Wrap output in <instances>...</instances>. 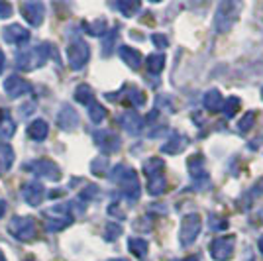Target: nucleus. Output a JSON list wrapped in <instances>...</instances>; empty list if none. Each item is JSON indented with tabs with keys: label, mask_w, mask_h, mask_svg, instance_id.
Segmentation results:
<instances>
[{
	"label": "nucleus",
	"mask_w": 263,
	"mask_h": 261,
	"mask_svg": "<svg viewBox=\"0 0 263 261\" xmlns=\"http://www.w3.org/2000/svg\"><path fill=\"white\" fill-rule=\"evenodd\" d=\"M8 230L20 241H32L35 238V222L30 216H14L8 224Z\"/></svg>",
	"instance_id": "nucleus-5"
},
{
	"label": "nucleus",
	"mask_w": 263,
	"mask_h": 261,
	"mask_svg": "<svg viewBox=\"0 0 263 261\" xmlns=\"http://www.w3.org/2000/svg\"><path fill=\"white\" fill-rule=\"evenodd\" d=\"M255 189H259V193H263V179L257 183V187H255Z\"/></svg>",
	"instance_id": "nucleus-44"
},
{
	"label": "nucleus",
	"mask_w": 263,
	"mask_h": 261,
	"mask_svg": "<svg viewBox=\"0 0 263 261\" xmlns=\"http://www.w3.org/2000/svg\"><path fill=\"white\" fill-rule=\"evenodd\" d=\"M92 98H95V95H92V88L88 87V85L77 87V90H75V100H77V102L90 106V104H92Z\"/></svg>",
	"instance_id": "nucleus-25"
},
{
	"label": "nucleus",
	"mask_w": 263,
	"mask_h": 261,
	"mask_svg": "<svg viewBox=\"0 0 263 261\" xmlns=\"http://www.w3.org/2000/svg\"><path fill=\"white\" fill-rule=\"evenodd\" d=\"M90 169H92V173L102 177V175L108 173V159L106 157H99V159H95L92 165H90Z\"/></svg>",
	"instance_id": "nucleus-31"
},
{
	"label": "nucleus",
	"mask_w": 263,
	"mask_h": 261,
	"mask_svg": "<svg viewBox=\"0 0 263 261\" xmlns=\"http://www.w3.org/2000/svg\"><path fill=\"white\" fill-rule=\"evenodd\" d=\"M240 106H241L240 98L230 97V98H226V100H224V104H222V112H224V116H226V118H232V116H236V112L240 110Z\"/></svg>",
	"instance_id": "nucleus-28"
},
{
	"label": "nucleus",
	"mask_w": 263,
	"mask_h": 261,
	"mask_svg": "<svg viewBox=\"0 0 263 261\" xmlns=\"http://www.w3.org/2000/svg\"><path fill=\"white\" fill-rule=\"evenodd\" d=\"M30 112H35V102H32V100H30L28 104H24V106H20V114H22L24 118H26V116H28Z\"/></svg>",
	"instance_id": "nucleus-40"
},
{
	"label": "nucleus",
	"mask_w": 263,
	"mask_h": 261,
	"mask_svg": "<svg viewBox=\"0 0 263 261\" xmlns=\"http://www.w3.org/2000/svg\"><path fill=\"white\" fill-rule=\"evenodd\" d=\"M14 163V150L8 143H0V175H4Z\"/></svg>",
	"instance_id": "nucleus-23"
},
{
	"label": "nucleus",
	"mask_w": 263,
	"mask_h": 261,
	"mask_svg": "<svg viewBox=\"0 0 263 261\" xmlns=\"http://www.w3.org/2000/svg\"><path fill=\"white\" fill-rule=\"evenodd\" d=\"M97 195H99V187L88 185L87 189H83V191H81L79 198H81V200H92V198H95Z\"/></svg>",
	"instance_id": "nucleus-35"
},
{
	"label": "nucleus",
	"mask_w": 263,
	"mask_h": 261,
	"mask_svg": "<svg viewBox=\"0 0 263 261\" xmlns=\"http://www.w3.org/2000/svg\"><path fill=\"white\" fill-rule=\"evenodd\" d=\"M53 53V45L51 44H42L32 49H26L16 57V67L20 71H33L37 67H42L51 57Z\"/></svg>",
	"instance_id": "nucleus-1"
},
{
	"label": "nucleus",
	"mask_w": 263,
	"mask_h": 261,
	"mask_svg": "<svg viewBox=\"0 0 263 261\" xmlns=\"http://www.w3.org/2000/svg\"><path fill=\"white\" fill-rule=\"evenodd\" d=\"M47 134H49V126H47L45 120H35L28 128V136L32 138L33 142H44L47 138Z\"/></svg>",
	"instance_id": "nucleus-21"
},
{
	"label": "nucleus",
	"mask_w": 263,
	"mask_h": 261,
	"mask_svg": "<svg viewBox=\"0 0 263 261\" xmlns=\"http://www.w3.org/2000/svg\"><path fill=\"white\" fill-rule=\"evenodd\" d=\"M95 142L104 153H114L120 147V138L110 130H100L95 134Z\"/></svg>",
	"instance_id": "nucleus-14"
},
{
	"label": "nucleus",
	"mask_w": 263,
	"mask_h": 261,
	"mask_svg": "<svg viewBox=\"0 0 263 261\" xmlns=\"http://www.w3.org/2000/svg\"><path fill=\"white\" fill-rule=\"evenodd\" d=\"M2 38H4L6 44L24 45L30 40V32H28L26 28H22V26H18V24H12V26H8V28L2 32Z\"/></svg>",
	"instance_id": "nucleus-15"
},
{
	"label": "nucleus",
	"mask_w": 263,
	"mask_h": 261,
	"mask_svg": "<svg viewBox=\"0 0 263 261\" xmlns=\"http://www.w3.org/2000/svg\"><path fill=\"white\" fill-rule=\"evenodd\" d=\"M226 226H228V222H226L224 218L212 216V220H210V228H212V230H224Z\"/></svg>",
	"instance_id": "nucleus-37"
},
{
	"label": "nucleus",
	"mask_w": 263,
	"mask_h": 261,
	"mask_svg": "<svg viewBox=\"0 0 263 261\" xmlns=\"http://www.w3.org/2000/svg\"><path fill=\"white\" fill-rule=\"evenodd\" d=\"M12 16V4L0 2V18H10Z\"/></svg>",
	"instance_id": "nucleus-39"
},
{
	"label": "nucleus",
	"mask_w": 263,
	"mask_h": 261,
	"mask_svg": "<svg viewBox=\"0 0 263 261\" xmlns=\"http://www.w3.org/2000/svg\"><path fill=\"white\" fill-rule=\"evenodd\" d=\"M110 261H126V259H110Z\"/></svg>",
	"instance_id": "nucleus-48"
},
{
	"label": "nucleus",
	"mask_w": 263,
	"mask_h": 261,
	"mask_svg": "<svg viewBox=\"0 0 263 261\" xmlns=\"http://www.w3.org/2000/svg\"><path fill=\"white\" fill-rule=\"evenodd\" d=\"M183 261H197V257H195V255H191V257H186V259H183Z\"/></svg>",
	"instance_id": "nucleus-46"
},
{
	"label": "nucleus",
	"mask_w": 263,
	"mask_h": 261,
	"mask_svg": "<svg viewBox=\"0 0 263 261\" xmlns=\"http://www.w3.org/2000/svg\"><path fill=\"white\" fill-rule=\"evenodd\" d=\"M83 28H85L90 35H102V33L106 32V20L99 18V20H95V22H85Z\"/></svg>",
	"instance_id": "nucleus-29"
},
{
	"label": "nucleus",
	"mask_w": 263,
	"mask_h": 261,
	"mask_svg": "<svg viewBox=\"0 0 263 261\" xmlns=\"http://www.w3.org/2000/svg\"><path fill=\"white\" fill-rule=\"evenodd\" d=\"M116 38H118V32H110L108 38L104 40V49H102V53L106 55V57L112 53V45L116 44Z\"/></svg>",
	"instance_id": "nucleus-36"
},
{
	"label": "nucleus",
	"mask_w": 263,
	"mask_h": 261,
	"mask_svg": "<svg viewBox=\"0 0 263 261\" xmlns=\"http://www.w3.org/2000/svg\"><path fill=\"white\" fill-rule=\"evenodd\" d=\"M165 65V55L163 53H154L147 57V71L154 73V75H159L163 71Z\"/></svg>",
	"instance_id": "nucleus-24"
},
{
	"label": "nucleus",
	"mask_w": 263,
	"mask_h": 261,
	"mask_svg": "<svg viewBox=\"0 0 263 261\" xmlns=\"http://www.w3.org/2000/svg\"><path fill=\"white\" fill-rule=\"evenodd\" d=\"M4 90H6L8 97L18 98V97H24V95H30L32 92V85L26 79H22V77L10 75L4 81Z\"/></svg>",
	"instance_id": "nucleus-11"
},
{
	"label": "nucleus",
	"mask_w": 263,
	"mask_h": 261,
	"mask_svg": "<svg viewBox=\"0 0 263 261\" xmlns=\"http://www.w3.org/2000/svg\"><path fill=\"white\" fill-rule=\"evenodd\" d=\"M16 134V122L12 120L8 110H0V140L8 142Z\"/></svg>",
	"instance_id": "nucleus-17"
},
{
	"label": "nucleus",
	"mask_w": 263,
	"mask_h": 261,
	"mask_svg": "<svg viewBox=\"0 0 263 261\" xmlns=\"http://www.w3.org/2000/svg\"><path fill=\"white\" fill-rule=\"evenodd\" d=\"M6 214V202L4 200H0V218Z\"/></svg>",
	"instance_id": "nucleus-42"
},
{
	"label": "nucleus",
	"mask_w": 263,
	"mask_h": 261,
	"mask_svg": "<svg viewBox=\"0 0 263 261\" xmlns=\"http://www.w3.org/2000/svg\"><path fill=\"white\" fill-rule=\"evenodd\" d=\"M88 57H90V49L83 40H75L67 47V61H69V67L75 69V71L87 65Z\"/></svg>",
	"instance_id": "nucleus-6"
},
{
	"label": "nucleus",
	"mask_w": 263,
	"mask_h": 261,
	"mask_svg": "<svg viewBox=\"0 0 263 261\" xmlns=\"http://www.w3.org/2000/svg\"><path fill=\"white\" fill-rule=\"evenodd\" d=\"M120 124L124 126V130L130 132V134H138V132L142 130V118H140V114L134 112V110H128V112L122 114Z\"/></svg>",
	"instance_id": "nucleus-18"
},
{
	"label": "nucleus",
	"mask_w": 263,
	"mask_h": 261,
	"mask_svg": "<svg viewBox=\"0 0 263 261\" xmlns=\"http://www.w3.org/2000/svg\"><path fill=\"white\" fill-rule=\"evenodd\" d=\"M126 90H128V102H130L132 106H136V108H140V106H143L145 104V95H143L140 88L136 87H126Z\"/></svg>",
	"instance_id": "nucleus-26"
},
{
	"label": "nucleus",
	"mask_w": 263,
	"mask_h": 261,
	"mask_svg": "<svg viewBox=\"0 0 263 261\" xmlns=\"http://www.w3.org/2000/svg\"><path fill=\"white\" fill-rule=\"evenodd\" d=\"M259 251H261V253H263V236H261V238H259Z\"/></svg>",
	"instance_id": "nucleus-45"
},
{
	"label": "nucleus",
	"mask_w": 263,
	"mask_h": 261,
	"mask_svg": "<svg viewBox=\"0 0 263 261\" xmlns=\"http://www.w3.org/2000/svg\"><path fill=\"white\" fill-rule=\"evenodd\" d=\"M165 163L159 157H149L143 163V171L147 177V193L152 196L161 195L165 191V175H163Z\"/></svg>",
	"instance_id": "nucleus-3"
},
{
	"label": "nucleus",
	"mask_w": 263,
	"mask_h": 261,
	"mask_svg": "<svg viewBox=\"0 0 263 261\" xmlns=\"http://www.w3.org/2000/svg\"><path fill=\"white\" fill-rule=\"evenodd\" d=\"M261 97H263V90H261Z\"/></svg>",
	"instance_id": "nucleus-49"
},
{
	"label": "nucleus",
	"mask_w": 263,
	"mask_h": 261,
	"mask_svg": "<svg viewBox=\"0 0 263 261\" xmlns=\"http://www.w3.org/2000/svg\"><path fill=\"white\" fill-rule=\"evenodd\" d=\"M118 236H122V226L120 224H116V222H110L108 226H106V239H116Z\"/></svg>",
	"instance_id": "nucleus-34"
},
{
	"label": "nucleus",
	"mask_w": 263,
	"mask_h": 261,
	"mask_svg": "<svg viewBox=\"0 0 263 261\" xmlns=\"http://www.w3.org/2000/svg\"><path fill=\"white\" fill-rule=\"evenodd\" d=\"M186 138L185 136H181V134H173L167 142L161 145V152L163 153H171V155H175V153H179V152H183L186 147Z\"/></svg>",
	"instance_id": "nucleus-20"
},
{
	"label": "nucleus",
	"mask_w": 263,
	"mask_h": 261,
	"mask_svg": "<svg viewBox=\"0 0 263 261\" xmlns=\"http://www.w3.org/2000/svg\"><path fill=\"white\" fill-rule=\"evenodd\" d=\"M204 108L210 110V112H218V110H222V104H224V98H222V95H220L216 88H212V90H209L206 95H204Z\"/></svg>",
	"instance_id": "nucleus-22"
},
{
	"label": "nucleus",
	"mask_w": 263,
	"mask_h": 261,
	"mask_svg": "<svg viewBox=\"0 0 263 261\" xmlns=\"http://www.w3.org/2000/svg\"><path fill=\"white\" fill-rule=\"evenodd\" d=\"M57 124L61 130H75L79 126V114L77 110H73L71 106H63L61 112L57 114Z\"/></svg>",
	"instance_id": "nucleus-16"
},
{
	"label": "nucleus",
	"mask_w": 263,
	"mask_h": 261,
	"mask_svg": "<svg viewBox=\"0 0 263 261\" xmlns=\"http://www.w3.org/2000/svg\"><path fill=\"white\" fill-rule=\"evenodd\" d=\"M0 261H6V257H4V253L0 251Z\"/></svg>",
	"instance_id": "nucleus-47"
},
{
	"label": "nucleus",
	"mask_w": 263,
	"mask_h": 261,
	"mask_svg": "<svg viewBox=\"0 0 263 261\" xmlns=\"http://www.w3.org/2000/svg\"><path fill=\"white\" fill-rule=\"evenodd\" d=\"M118 10L124 14V16H132L140 10V4L138 2H118Z\"/></svg>",
	"instance_id": "nucleus-33"
},
{
	"label": "nucleus",
	"mask_w": 263,
	"mask_h": 261,
	"mask_svg": "<svg viewBox=\"0 0 263 261\" xmlns=\"http://www.w3.org/2000/svg\"><path fill=\"white\" fill-rule=\"evenodd\" d=\"M236 18H238V4H232V2L220 4L218 12H216V30L228 32L232 24L236 22Z\"/></svg>",
	"instance_id": "nucleus-10"
},
{
	"label": "nucleus",
	"mask_w": 263,
	"mask_h": 261,
	"mask_svg": "<svg viewBox=\"0 0 263 261\" xmlns=\"http://www.w3.org/2000/svg\"><path fill=\"white\" fill-rule=\"evenodd\" d=\"M108 212L112 214V216H116V218H124V216H126V212H124V210H120L116 202H114V204H112V207L108 208Z\"/></svg>",
	"instance_id": "nucleus-41"
},
{
	"label": "nucleus",
	"mask_w": 263,
	"mask_h": 261,
	"mask_svg": "<svg viewBox=\"0 0 263 261\" xmlns=\"http://www.w3.org/2000/svg\"><path fill=\"white\" fill-rule=\"evenodd\" d=\"M253 122H255V112H248V114H243V118L238 122V130L240 132H250L253 126Z\"/></svg>",
	"instance_id": "nucleus-32"
},
{
	"label": "nucleus",
	"mask_w": 263,
	"mask_h": 261,
	"mask_svg": "<svg viewBox=\"0 0 263 261\" xmlns=\"http://www.w3.org/2000/svg\"><path fill=\"white\" fill-rule=\"evenodd\" d=\"M152 42H154L157 47H167V44H169V40H167L165 35H161V33H154V35H152Z\"/></svg>",
	"instance_id": "nucleus-38"
},
{
	"label": "nucleus",
	"mask_w": 263,
	"mask_h": 261,
	"mask_svg": "<svg viewBox=\"0 0 263 261\" xmlns=\"http://www.w3.org/2000/svg\"><path fill=\"white\" fill-rule=\"evenodd\" d=\"M110 179L122 187V193H124V196L128 200H138V196H140V183H138V175H136L134 169L126 167V165H116L112 169Z\"/></svg>",
	"instance_id": "nucleus-2"
},
{
	"label": "nucleus",
	"mask_w": 263,
	"mask_h": 261,
	"mask_svg": "<svg viewBox=\"0 0 263 261\" xmlns=\"http://www.w3.org/2000/svg\"><path fill=\"white\" fill-rule=\"evenodd\" d=\"M69 204H55V207L47 208L44 212L45 216V230L47 232H59V230H65L71 222L73 216L69 212Z\"/></svg>",
	"instance_id": "nucleus-4"
},
{
	"label": "nucleus",
	"mask_w": 263,
	"mask_h": 261,
	"mask_svg": "<svg viewBox=\"0 0 263 261\" xmlns=\"http://www.w3.org/2000/svg\"><path fill=\"white\" fill-rule=\"evenodd\" d=\"M198 232H200V216L198 214H189L183 218L181 222V230H179V239L183 246H191L197 239Z\"/></svg>",
	"instance_id": "nucleus-8"
},
{
	"label": "nucleus",
	"mask_w": 263,
	"mask_h": 261,
	"mask_svg": "<svg viewBox=\"0 0 263 261\" xmlns=\"http://www.w3.org/2000/svg\"><path fill=\"white\" fill-rule=\"evenodd\" d=\"M4 61H6V57H4V53L0 51V75H2V71H4Z\"/></svg>",
	"instance_id": "nucleus-43"
},
{
	"label": "nucleus",
	"mask_w": 263,
	"mask_h": 261,
	"mask_svg": "<svg viewBox=\"0 0 263 261\" xmlns=\"http://www.w3.org/2000/svg\"><path fill=\"white\" fill-rule=\"evenodd\" d=\"M22 196L30 207H40L45 198V189H44L42 183H35V181L26 183L24 189H22Z\"/></svg>",
	"instance_id": "nucleus-13"
},
{
	"label": "nucleus",
	"mask_w": 263,
	"mask_h": 261,
	"mask_svg": "<svg viewBox=\"0 0 263 261\" xmlns=\"http://www.w3.org/2000/svg\"><path fill=\"white\" fill-rule=\"evenodd\" d=\"M128 248H130V251L136 255V257H143V255L147 253V241L142 238H130Z\"/></svg>",
	"instance_id": "nucleus-27"
},
{
	"label": "nucleus",
	"mask_w": 263,
	"mask_h": 261,
	"mask_svg": "<svg viewBox=\"0 0 263 261\" xmlns=\"http://www.w3.org/2000/svg\"><path fill=\"white\" fill-rule=\"evenodd\" d=\"M88 116H90V120H92L95 124H100L102 120L106 118V110H104V106H100V104H97V102H92L90 108H88Z\"/></svg>",
	"instance_id": "nucleus-30"
},
{
	"label": "nucleus",
	"mask_w": 263,
	"mask_h": 261,
	"mask_svg": "<svg viewBox=\"0 0 263 261\" xmlns=\"http://www.w3.org/2000/svg\"><path fill=\"white\" fill-rule=\"evenodd\" d=\"M24 169L33 171L35 175L44 177L47 181H59V179H61V169H59V165L53 163L51 159H33V161L24 165Z\"/></svg>",
	"instance_id": "nucleus-7"
},
{
	"label": "nucleus",
	"mask_w": 263,
	"mask_h": 261,
	"mask_svg": "<svg viewBox=\"0 0 263 261\" xmlns=\"http://www.w3.org/2000/svg\"><path fill=\"white\" fill-rule=\"evenodd\" d=\"M22 14H24V18L32 24L33 28H37V26H42V24H44L45 8H44V4H42V2H24Z\"/></svg>",
	"instance_id": "nucleus-12"
},
{
	"label": "nucleus",
	"mask_w": 263,
	"mask_h": 261,
	"mask_svg": "<svg viewBox=\"0 0 263 261\" xmlns=\"http://www.w3.org/2000/svg\"><path fill=\"white\" fill-rule=\"evenodd\" d=\"M234 246H236V238L234 236H222L216 238L210 244V255L216 261H226L234 255Z\"/></svg>",
	"instance_id": "nucleus-9"
},
{
	"label": "nucleus",
	"mask_w": 263,
	"mask_h": 261,
	"mask_svg": "<svg viewBox=\"0 0 263 261\" xmlns=\"http://www.w3.org/2000/svg\"><path fill=\"white\" fill-rule=\"evenodd\" d=\"M120 57L128 63V67H132V69H140V67H142V61H143L142 53H140L138 49L130 47V45H122Z\"/></svg>",
	"instance_id": "nucleus-19"
}]
</instances>
